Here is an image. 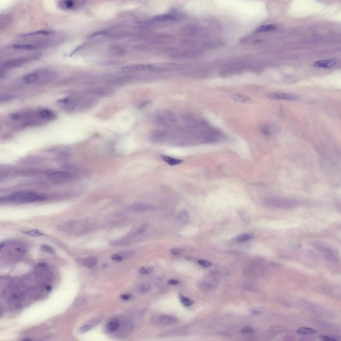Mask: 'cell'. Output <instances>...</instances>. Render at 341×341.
<instances>
[{
    "label": "cell",
    "mask_w": 341,
    "mask_h": 341,
    "mask_svg": "<svg viewBox=\"0 0 341 341\" xmlns=\"http://www.w3.org/2000/svg\"><path fill=\"white\" fill-rule=\"evenodd\" d=\"M47 198L46 195L40 193L28 191H21L2 197L1 203H35L43 201Z\"/></svg>",
    "instance_id": "6da1fadb"
},
{
    "label": "cell",
    "mask_w": 341,
    "mask_h": 341,
    "mask_svg": "<svg viewBox=\"0 0 341 341\" xmlns=\"http://www.w3.org/2000/svg\"><path fill=\"white\" fill-rule=\"evenodd\" d=\"M265 202L268 206L284 209H292L298 204L296 200L282 198H268L266 200Z\"/></svg>",
    "instance_id": "7a4b0ae2"
},
{
    "label": "cell",
    "mask_w": 341,
    "mask_h": 341,
    "mask_svg": "<svg viewBox=\"0 0 341 341\" xmlns=\"http://www.w3.org/2000/svg\"><path fill=\"white\" fill-rule=\"evenodd\" d=\"M313 246L318 251L322 253L326 259L332 261H336L338 260V257L333 250L327 245L316 242L313 244Z\"/></svg>",
    "instance_id": "3957f363"
},
{
    "label": "cell",
    "mask_w": 341,
    "mask_h": 341,
    "mask_svg": "<svg viewBox=\"0 0 341 341\" xmlns=\"http://www.w3.org/2000/svg\"><path fill=\"white\" fill-rule=\"evenodd\" d=\"M152 323L156 325H166L176 324L178 321L176 318L168 315L155 316L151 320Z\"/></svg>",
    "instance_id": "277c9868"
},
{
    "label": "cell",
    "mask_w": 341,
    "mask_h": 341,
    "mask_svg": "<svg viewBox=\"0 0 341 341\" xmlns=\"http://www.w3.org/2000/svg\"><path fill=\"white\" fill-rule=\"evenodd\" d=\"M267 97L272 99L293 101L299 99V97L296 95L284 93H272L266 95Z\"/></svg>",
    "instance_id": "5b68a950"
},
{
    "label": "cell",
    "mask_w": 341,
    "mask_h": 341,
    "mask_svg": "<svg viewBox=\"0 0 341 341\" xmlns=\"http://www.w3.org/2000/svg\"><path fill=\"white\" fill-rule=\"evenodd\" d=\"M49 178L55 180H61L71 178L73 175L69 173L58 171H49L47 173Z\"/></svg>",
    "instance_id": "8992f818"
},
{
    "label": "cell",
    "mask_w": 341,
    "mask_h": 341,
    "mask_svg": "<svg viewBox=\"0 0 341 341\" xmlns=\"http://www.w3.org/2000/svg\"><path fill=\"white\" fill-rule=\"evenodd\" d=\"M338 62L339 60L337 59L320 60L314 63L313 64V66L314 67L324 68V69H331Z\"/></svg>",
    "instance_id": "52a82bcc"
},
{
    "label": "cell",
    "mask_w": 341,
    "mask_h": 341,
    "mask_svg": "<svg viewBox=\"0 0 341 341\" xmlns=\"http://www.w3.org/2000/svg\"><path fill=\"white\" fill-rule=\"evenodd\" d=\"M28 59L21 58L8 61L4 64V66L6 68H11L19 66L27 61Z\"/></svg>",
    "instance_id": "ba28073f"
},
{
    "label": "cell",
    "mask_w": 341,
    "mask_h": 341,
    "mask_svg": "<svg viewBox=\"0 0 341 341\" xmlns=\"http://www.w3.org/2000/svg\"><path fill=\"white\" fill-rule=\"evenodd\" d=\"M132 209L135 212L141 213L152 210L154 207L149 204L140 203L134 204L132 206Z\"/></svg>",
    "instance_id": "9c48e42d"
},
{
    "label": "cell",
    "mask_w": 341,
    "mask_h": 341,
    "mask_svg": "<svg viewBox=\"0 0 341 341\" xmlns=\"http://www.w3.org/2000/svg\"><path fill=\"white\" fill-rule=\"evenodd\" d=\"M84 1H75L71 0H66L63 1V5L67 9H73L84 5Z\"/></svg>",
    "instance_id": "30bf717a"
},
{
    "label": "cell",
    "mask_w": 341,
    "mask_h": 341,
    "mask_svg": "<svg viewBox=\"0 0 341 341\" xmlns=\"http://www.w3.org/2000/svg\"><path fill=\"white\" fill-rule=\"evenodd\" d=\"M39 115L41 118L47 121L54 120L56 117L54 112L47 109H43L39 111Z\"/></svg>",
    "instance_id": "8fae6325"
},
{
    "label": "cell",
    "mask_w": 341,
    "mask_h": 341,
    "mask_svg": "<svg viewBox=\"0 0 341 341\" xmlns=\"http://www.w3.org/2000/svg\"><path fill=\"white\" fill-rule=\"evenodd\" d=\"M97 261V258L96 257H90L83 259L82 261V263L85 267L93 269L96 266Z\"/></svg>",
    "instance_id": "7c38bea8"
},
{
    "label": "cell",
    "mask_w": 341,
    "mask_h": 341,
    "mask_svg": "<svg viewBox=\"0 0 341 341\" xmlns=\"http://www.w3.org/2000/svg\"><path fill=\"white\" fill-rule=\"evenodd\" d=\"M119 320L114 319L108 322L107 325V328L110 333H114L118 331L120 328L121 324Z\"/></svg>",
    "instance_id": "4fadbf2b"
},
{
    "label": "cell",
    "mask_w": 341,
    "mask_h": 341,
    "mask_svg": "<svg viewBox=\"0 0 341 341\" xmlns=\"http://www.w3.org/2000/svg\"><path fill=\"white\" fill-rule=\"evenodd\" d=\"M231 98L234 101L242 103H252L251 99L249 97L240 94L232 95Z\"/></svg>",
    "instance_id": "5bb4252c"
},
{
    "label": "cell",
    "mask_w": 341,
    "mask_h": 341,
    "mask_svg": "<svg viewBox=\"0 0 341 341\" xmlns=\"http://www.w3.org/2000/svg\"><path fill=\"white\" fill-rule=\"evenodd\" d=\"M39 78L38 74L31 73L25 76L22 78V81L27 84H31L37 81Z\"/></svg>",
    "instance_id": "9a60e30c"
},
{
    "label": "cell",
    "mask_w": 341,
    "mask_h": 341,
    "mask_svg": "<svg viewBox=\"0 0 341 341\" xmlns=\"http://www.w3.org/2000/svg\"><path fill=\"white\" fill-rule=\"evenodd\" d=\"M214 282L209 281H202L198 284V287L201 290L208 291L213 290L215 287Z\"/></svg>",
    "instance_id": "2e32d148"
},
{
    "label": "cell",
    "mask_w": 341,
    "mask_h": 341,
    "mask_svg": "<svg viewBox=\"0 0 341 341\" xmlns=\"http://www.w3.org/2000/svg\"><path fill=\"white\" fill-rule=\"evenodd\" d=\"M54 33V32L51 31H47V30H41L36 32H30L29 33L24 34L21 36V37H25L29 36H36L38 35L48 36L52 35Z\"/></svg>",
    "instance_id": "e0dca14e"
},
{
    "label": "cell",
    "mask_w": 341,
    "mask_h": 341,
    "mask_svg": "<svg viewBox=\"0 0 341 341\" xmlns=\"http://www.w3.org/2000/svg\"><path fill=\"white\" fill-rule=\"evenodd\" d=\"M297 333L299 335H308L316 334L317 332L313 328L304 327L298 329Z\"/></svg>",
    "instance_id": "ac0fdd59"
},
{
    "label": "cell",
    "mask_w": 341,
    "mask_h": 341,
    "mask_svg": "<svg viewBox=\"0 0 341 341\" xmlns=\"http://www.w3.org/2000/svg\"><path fill=\"white\" fill-rule=\"evenodd\" d=\"M162 157L163 159L170 166L179 165L182 163L183 162L182 160L165 156V155H163Z\"/></svg>",
    "instance_id": "d6986e66"
},
{
    "label": "cell",
    "mask_w": 341,
    "mask_h": 341,
    "mask_svg": "<svg viewBox=\"0 0 341 341\" xmlns=\"http://www.w3.org/2000/svg\"><path fill=\"white\" fill-rule=\"evenodd\" d=\"M176 17L172 15H165L154 17L153 20L156 22H166L175 20Z\"/></svg>",
    "instance_id": "ffe728a7"
},
{
    "label": "cell",
    "mask_w": 341,
    "mask_h": 341,
    "mask_svg": "<svg viewBox=\"0 0 341 341\" xmlns=\"http://www.w3.org/2000/svg\"><path fill=\"white\" fill-rule=\"evenodd\" d=\"M286 331V328L279 325L272 326L268 329L269 332L276 334L285 332Z\"/></svg>",
    "instance_id": "44dd1931"
},
{
    "label": "cell",
    "mask_w": 341,
    "mask_h": 341,
    "mask_svg": "<svg viewBox=\"0 0 341 341\" xmlns=\"http://www.w3.org/2000/svg\"><path fill=\"white\" fill-rule=\"evenodd\" d=\"M253 236V234L250 233L243 234L236 237L234 241L238 242H244L252 239Z\"/></svg>",
    "instance_id": "7402d4cb"
},
{
    "label": "cell",
    "mask_w": 341,
    "mask_h": 341,
    "mask_svg": "<svg viewBox=\"0 0 341 341\" xmlns=\"http://www.w3.org/2000/svg\"><path fill=\"white\" fill-rule=\"evenodd\" d=\"M13 48L19 50H36V47L34 45L26 44H16L13 45Z\"/></svg>",
    "instance_id": "603a6c76"
},
{
    "label": "cell",
    "mask_w": 341,
    "mask_h": 341,
    "mask_svg": "<svg viewBox=\"0 0 341 341\" xmlns=\"http://www.w3.org/2000/svg\"><path fill=\"white\" fill-rule=\"evenodd\" d=\"M21 232L26 235L34 237H40L43 236L44 234V233L42 232L41 231L37 229L23 231Z\"/></svg>",
    "instance_id": "cb8c5ba5"
},
{
    "label": "cell",
    "mask_w": 341,
    "mask_h": 341,
    "mask_svg": "<svg viewBox=\"0 0 341 341\" xmlns=\"http://www.w3.org/2000/svg\"><path fill=\"white\" fill-rule=\"evenodd\" d=\"M180 301L181 304L185 306H190L193 304L194 302L182 295H179Z\"/></svg>",
    "instance_id": "d4e9b609"
},
{
    "label": "cell",
    "mask_w": 341,
    "mask_h": 341,
    "mask_svg": "<svg viewBox=\"0 0 341 341\" xmlns=\"http://www.w3.org/2000/svg\"><path fill=\"white\" fill-rule=\"evenodd\" d=\"M87 299L85 297H81L77 298L75 301L74 306L75 308H79L85 305L87 302Z\"/></svg>",
    "instance_id": "484cf974"
},
{
    "label": "cell",
    "mask_w": 341,
    "mask_h": 341,
    "mask_svg": "<svg viewBox=\"0 0 341 341\" xmlns=\"http://www.w3.org/2000/svg\"><path fill=\"white\" fill-rule=\"evenodd\" d=\"M40 249L41 251L51 254H54L55 253L54 249L51 246L47 245H41L40 248Z\"/></svg>",
    "instance_id": "4316f807"
},
{
    "label": "cell",
    "mask_w": 341,
    "mask_h": 341,
    "mask_svg": "<svg viewBox=\"0 0 341 341\" xmlns=\"http://www.w3.org/2000/svg\"><path fill=\"white\" fill-rule=\"evenodd\" d=\"M93 325V324H86L83 325L79 328V332L81 334L85 333L90 331L92 328Z\"/></svg>",
    "instance_id": "83f0119b"
},
{
    "label": "cell",
    "mask_w": 341,
    "mask_h": 341,
    "mask_svg": "<svg viewBox=\"0 0 341 341\" xmlns=\"http://www.w3.org/2000/svg\"><path fill=\"white\" fill-rule=\"evenodd\" d=\"M319 338L321 340L324 341H337L338 339L336 337L328 335H321L319 336Z\"/></svg>",
    "instance_id": "f1b7e54d"
},
{
    "label": "cell",
    "mask_w": 341,
    "mask_h": 341,
    "mask_svg": "<svg viewBox=\"0 0 341 341\" xmlns=\"http://www.w3.org/2000/svg\"><path fill=\"white\" fill-rule=\"evenodd\" d=\"M151 289V286L148 283H144L141 284L139 287V290L142 293H147Z\"/></svg>",
    "instance_id": "f546056e"
},
{
    "label": "cell",
    "mask_w": 341,
    "mask_h": 341,
    "mask_svg": "<svg viewBox=\"0 0 341 341\" xmlns=\"http://www.w3.org/2000/svg\"><path fill=\"white\" fill-rule=\"evenodd\" d=\"M270 126H264L260 128V131L261 133L265 136L270 135L271 133V128Z\"/></svg>",
    "instance_id": "4dcf8cb0"
},
{
    "label": "cell",
    "mask_w": 341,
    "mask_h": 341,
    "mask_svg": "<svg viewBox=\"0 0 341 341\" xmlns=\"http://www.w3.org/2000/svg\"><path fill=\"white\" fill-rule=\"evenodd\" d=\"M189 217V215L187 212L186 211H182L178 215V218L180 220L182 221H185L188 219Z\"/></svg>",
    "instance_id": "1f68e13d"
},
{
    "label": "cell",
    "mask_w": 341,
    "mask_h": 341,
    "mask_svg": "<svg viewBox=\"0 0 341 341\" xmlns=\"http://www.w3.org/2000/svg\"><path fill=\"white\" fill-rule=\"evenodd\" d=\"M254 332V330L252 328L247 327L242 329L241 331V332L242 334L245 335H249L251 334Z\"/></svg>",
    "instance_id": "d6a6232c"
},
{
    "label": "cell",
    "mask_w": 341,
    "mask_h": 341,
    "mask_svg": "<svg viewBox=\"0 0 341 341\" xmlns=\"http://www.w3.org/2000/svg\"><path fill=\"white\" fill-rule=\"evenodd\" d=\"M147 228V225H144L139 227L137 230H136L134 232V234L135 235L139 234L144 232L146 231Z\"/></svg>",
    "instance_id": "836d02e7"
},
{
    "label": "cell",
    "mask_w": 341,
    "mask_h": 341,
    "mask_svg": "<svg viewBox=\"0 0 341 341\" xmlns=\"http://www.w3.org/2000/svg\"><path fill=\"white\" fill-rule=\"evenodd\" d=\"M152 271V268L150 267H142L140 268L139 272L141 274L146 275Z\"/></svg>",
    "instance_id": "e575fe53"
},
{
    "label": "cell",
    "mask_w": 341,
    "mask_h": 341,
    "mask_svg": "<svg viewBox=\"0 0 341 341\" xmlns=\"http://www.w3.org/2000/svg\"><path fill=\"white\" fill-rule=\"evenodd\" d=\"M198 263L204 267H209L212 266V264L210 261L205 260H200L198 261Z\"/></svg>",
    "instance_id": "d590c367"
},
{
    "label": "cell",
    "mask_w": 341,
    "mask_h": 341,
    "mask_svg": "<svg viewBox=\"0 0 341 341\" xmlns=\"http://www.w3.org/2000/svg\"><path fill=\"white\" fill-rule=\"evenodd\" d=\"M134 255V252L132 251H127L123 252L121 256L122 257L123 259H127L133 257Z\"/></svg>",
    "instance_id": "8d00e7d4"
},
{
    "label": "cell",
    "mask_w": 341,
    "mask_h": 341,
    "mask_svg": "<svg viewBox=\"0 0 341 341\" xmlns=\"http://www.w3.org/2000/svg\"><path fill=\"white\" fill-rule=\"evenodd\" d=\"M111 259L116 261H121L123 260V258L121 255L118 254H114L111 257Z\"/></svg>",
    "instance_id": "74e56055"
},
{
    "label": "cell",
    "mask_w": 341,
    "mask_h": 341,
    "mask_svg": "<svg viewBox=\"0 0 341 341\" xmlns=\"http://www.w3.org/2000/svg\"><path fill=\"white\" fill-rule=\"evenodd\" d=\"M182 252V250L180 249H173L170 250V252L173 255H179Z\"/></svg>",
    "instance_id": "f35d334b"
},
{
    "label": "cell",
    "mask_w": 341,
    "mask_h": 341,
    "mask_svg": "<svg viewBox=\"0 0 341 341\" xmlns=\"http://www.w3.org/2000/svg\"><path fill=\"white\" fill-rule=\"evenodd\" d=\"M319 290L325 293L331 292L332 290L329 288L326 287H321L319 288Z\"/></svg>",
    "instance_id": "ab89813d"
},
{
    "label": "cell",
    "mask_w": 341,
    "mask_h": 341,
    "mask_svg": "<svg viewBox=\"0 0 341 341\" xmlns=\"http://www.w3.org/2000/svg\"><path fill=\"white\" fill-rule=\"evenodd\" d=\"M131 295L129 294H124L121 295L120 298L122 300L127 301L129 300L131 298Z\"/></svg>",
    "instance_id": "60d3db41"
},
{
    "label": "cell",
    "mask_w": 341,
    "mask_h": 341,
    "mask_svg": "<svg viewBox=\"0 0 341 341\" xmlns=\"http://www.w3.org/2000/svg\"><path fill=\"white\" fill-rule=\"evenodd\" d=\"M179 283V282L176 279H170L168 282L169 285H176Z\"/></svg>",
    "instance_id": "b9f144b4"
},
{
    "label": "cell",
    "mask_w": 341,
    "mask_h": 341,
    "mask_svg": "<svg viewBox=\"0 0 341 341\" xmlns=\"http://www.w3.org/2000/svg\"><path fill=\"white\" fill-rule=\"evenodd\" d=\"M262 313V312L260 310H253L251 312V315L254 316L259 315Z\"/></svg>",
    "instance_id": "7bdbcfd3"
},
{
    "label": "cell",
    "mask_w": 341,
    "mask_h": 341,
    "mask_svg": "<svg viewBox=\"0 0 341 341\" xmlns=\"http://www.w3.org/2000/svg\"><path fill=\"white\" fill-rule=\"evenodd\" d=\"M38 266L41 267H46L47 265L46 263H40L38 264Z\"/></svg>",
    "instance_id": "ee69618b"
},
{
    "label": "cell",
    "mask_w": 341,
    "mask_h": 341,
    "mask_svg": "<svg viewBox=\"0 0 341 341\" xmlns=\"http://www.w3.org/2000/svg\"><path fill=\"white\" fill-rule=\"evenodd\" d=\"M149 102H144L143 103L141 106H140V107H141V108L144 107H145V106H146L147 105L149 104Z\"/></svg>",
    "instance_id": "f6af8a7d"
},
{
    "label": "cell",
    "mask_w": 341,
    "mask_h": 341,
    "mask_svg": "<svg viewBox=\"0 0 341 341\" xmlns=\"http://www.w3.org/2000/svg\"><path fill=\"white\" fill-rule=\"evenodd\" d=\"M51 288L50 286H48L47 287V290L48 291H50L51 290Z\"/></svg>",
    "instance_id": "bcb514c9"
}]
</instances>
